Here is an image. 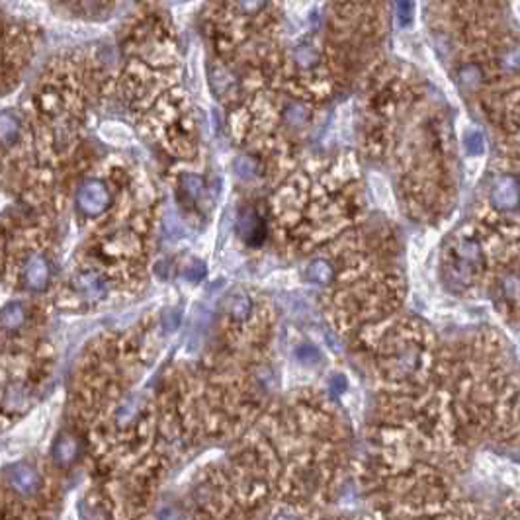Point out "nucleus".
I'll list each match as a JSON object with an SVG mask.
<instances>
[{"label": "nucleus", "mask_w": 520, "mask_h": 520, "mask_svg": "<svg viewBox=\"0 0 520 520\" xmlns=\"http://www.w3.org/2000/svg\"><path fill=\"white\" fill-rule=\"evenodd\" d=\"M40 481L42 479L37 475V471L34 468H28V466H16L8 473L10 487H14L18 493H22V495H32L34 491H37Z\"/></svg>", "instance_id": "obj_1"}]
</instances>
